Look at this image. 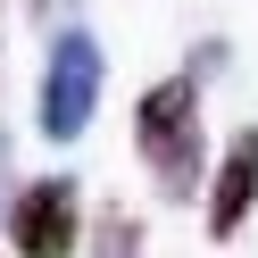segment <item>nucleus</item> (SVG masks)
I'll list each match as a JSON object with an SVG mask.
<instances>
[{
    "instance_id": "f257e3e1",
    "label": "nucleus",
    "mask_w": 258,
    "mask_h": 258,
    "mask_svg": "<svg viewBox=\"0 0 258 258\" xmlns=\"http://www.w3.org/2000/svg\"><path fill=\"white\" fill-rule=\"evenodd\" d=\"M134 150L167 200H191L208 183V125H200V84L191 75H167L134 100Z\"/></svg>"
},
{
    "instance_id": "f03ea898",
    "label": "nucleus",
    "mask_w": 258,
    "mask_h": 258,
    "mask_svg": "<svg viewBox=\"0 0 258 258\" xmlns=\"http://www.w3.org/2000/svg\"><path fill=\"white\" fill-rule=\"evenodd\" d=\"M100 42L84 34V25H58L50 34V58H42V134L50 142H75L92 125V108H100Z\"/></svg>"
},
{
    "instance_id": "7ed1b4c3",
    "label": "nucleus",
    "mask_w": 258,
    "mask_h": 258,
    "mask_svg": "<svg viewBox=\"0 0 258 258\" xmlns=\"http://www.w3.org/2000/svg\"><path fill=\"white\" fill-rule=\"evenodd\" d=\"M9 250L17 258H75L84 250V200L67 175H34L9 200Z\"/></svg>"
},
{
    "instance_id": "20e7f679",
    "label": "nucleus",
    "mask_w": 258,
    "mask_h": 258,
    "mask_svg": "<svg viewBox=\"0 0 258 258\" xmlns=\"http://www.w3.org/2000/svg\"><path fill=\"white\" fill-rule=\"evenodd\" d=\"M250 200H258V125H241V134L225 142V158L208 167V233L233 241L241 217H250Z\"/></svg>"
},
{
    "instance_id": "39448f33",
    "label": "nucleus",
    "mask_w": 258,
    "mask_h": 258,
    "mask_svg": "<svg viewBox=\"0 0 258 258\" xmlns=\"http://www.w3.org/2000/svg\"><path fill=\"white\" fill-rule=\"evenodd\" d=\"M142 250V225L134 217H100V258H134Z\"/></svg>"
},
{
    "instance_id": "423d86ee",
    "label": "nucleus",
    "mask_w": 258,
    "mask_h": 258,
    "mask_svg": "<svg viewBox=\"0 0 258 258\" xmlns=\"http://www.w3.org/2000/svg\"><path fill=\"white\" fill-rule=\"evenodd\" d=\"M0 183H9V134H0Z\"/></svg>"
}]
</instances>
